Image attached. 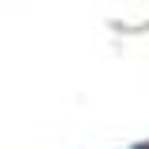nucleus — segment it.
I'll use <instances>...</instances> for the list:
<instances>
[{
	"mask_svg": "<svg viewBox=\"0 0 149 149\" xmlns=\"http://www.w3.org/2000/svg\"><path fill=\"white\" fill-rule=\"evenodd\" d=\"M134 149H149V145H134Z\"/></svg>",
	"mask_w": 149,
	"mask_h": 149,
	"instance_id": "nucleus-1",
	"label": "nucleus"
}]
</instances>
